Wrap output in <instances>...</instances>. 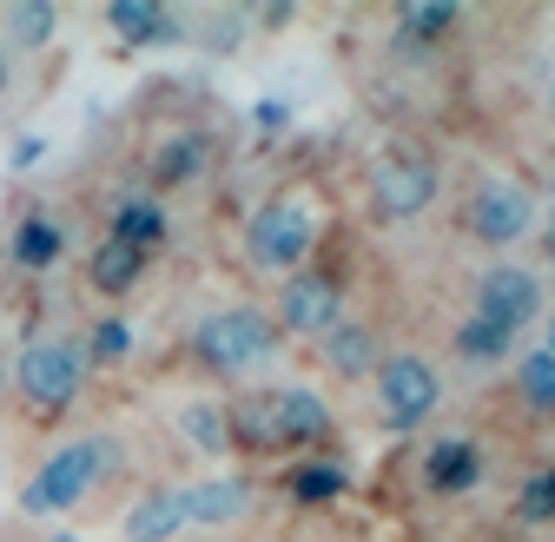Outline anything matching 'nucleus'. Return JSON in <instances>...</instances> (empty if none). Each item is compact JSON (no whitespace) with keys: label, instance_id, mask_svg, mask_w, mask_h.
Segmentation results:
<instances>
[{"label":"nucleus","instance_id":"nucleus-1","mask_svg":"<svg viewBox=\"0 0 555 542\" xmlns=\"http://www.w3.org/2000/svg\"><path fill=\"white\" fill-rule=\"evenodd\" d=\"M271 318L264 311H212L198 324V358H205V371H219V377H238L245 364H258V358H271Z\"/></svg>","mask_w":555,"mask_h":542},{"label":"nucleus","instance_id":"nucleus-2","mask_svg":"<svg viewBox=\"0 0 555 542\" xmlns=\"http://www.w3.org/2000/svg\"><path fill=\"white\" fill-rule=\"evenodd\" d=\"M106 469V437H87V443H66V450H53L47 456V469L21 490V503L34 509V516H47V509H74L87 490H93V477Z\"/></svg>","mask_w":555,"mask_h":542},{"label":"nucleus","instance_id":"nucleus-3","mask_svg":"<svg viewBox=\"0 0 555 542\" xmlns=\"http://www.w3.org/2000/svg\"><path fill=\"white\" fill-rule=\"evenodd\" d=\"M245 245H251V264H264V271H298L305 251H311V219H305V206H298V198H271V206H258Z\"/></svg>","mask_w":555,"mask_h":542},{"label":"nucleus","instance_id":"nucleus-4","mask_svg":"<svg viewBox=\"0 0 555 542\" xmlns=\"http://www.w3.org/2000/svg\"><path fill=\"white\" fill-rule=\"evenodd\" d=\"M437 397H443V384H437V371H430L424 358H390V364L377 371V403H384V417H390L397 430L424 424V417L437 411Z\"/></svg>","mask_w":555,"mask_h":542},{"label":"nucleus","instance_id":"nucleus-5","mask_svg":"<svg viewBox=\"0 0 555 542\" xmlns=\"http://www.w3.org/2000/svg\"><path fill=\"white\" fill-rule=\"evenodd\" d=\"M535 311H542V285L529 279V271L496 264V271H482V279H476V318H482V324H496V331L516 337Z\"/></svg>","mask_w":555,"mask_h":542},{"label":"nucleus","instance_id":"nucleus-6","mask_svg":"<svg viewBox=\"0 0 555 542\" xmlns=\"http://www.w3.org/2000/svg\"><path fill=\"white\" fill-rule=\"evenodd\" d=\"M80 371H87V358L74 345H53V337H47V345H34L21 358V390L34 397V411H60V403H74Z\"/></svg>","mask_w":555,"mask_h":542},{"label":"nucleus","instance_id":"nucleus-7","mask_svg":"<svg viewBox=\"0 0 555 542\" xmlns=\"http://www.w3.org/2000/svg\"><path fill=\"white\" fill-rule=\"evenodd\" d=\"M529 219H535V198H529L516 179H482L476 198H469V232H476V238H490V245L522 238Z\"/></svg>","mask_w":555,"mask_h":542},{"label":"nucleus","instance_id":"nucleus-8","mask_svg":"<svg viewBox=\"0 0 555 542\" xmlns=\"http://www.w3.org/2000/svg\"><path fill=\"white\" fill-rule=\"evenodd\" d=\"M430 198H437V166L430 159H384L377 166V212L416 219Z\"/></svg>","mask_w":555,"mask_h":542},{"label":"nucleus","instance_id":"nucleus-9","mask_svg":"<svg viewBox=\"0 0 555 542\" xmlns=\"http://www.w3.org/2000/svg\"><path fill=\"white\" fill-rule=\"evenodd\" d=\"M344 311V285L331 271H292L285 279V324L292 331H331Z\"/></svg>","mask_w":555,"mask_h":542},{"label":"nucleus","instance_id":"nucleus-10","mask_svg":"<svg viewBox=\"0 0 555 542\" xmlns=\"http://www.w3.org/2000/svg\"><path fill=\"white\" fill-rule=\"evenodd\" d=\"M271 417H278V450L285 443H324V430H331L324 397L305 390V384H278L271 390Z\"/></svg>","mask_w":555,"mask_h":542},{"label":"nucleus","instance_id":"nucleus-11","mask_svg":"<svg viewBox=\"0 0 555 542\" xmlns=\"http://www.w3.org/2000/svg\"><path fill=\"white\" fill-rule=\"evenodd\" d=\"M476 477H482V463H476V443H469V437L430 443V456H424V483H430L437 496H463V490H476Z\"/></svg>","mask_w":555,"mask_h":542},{"label":"nucleus","instance_id":"nucleus-12","mask_svg":"<svg viewBox=\"0 0 555 542\" xmlns=\"http://www.w3.org/2000/svg\"><path fill=\"white\" fill-rule=\"evenodd\" d=\"M185 522V490H146L126 509V542H166Z\"/></svg>","mask_w":555,"mask_h":542},{"label":"nucleus","instance_id":"nucleus-13","mask_svg":"<svg viewBox=\"0 0 555 542\" xmlns=\"http://www.w3.org/2000/svg\"><path fill=\"white\" fill-rule=\"evenodd\" d=\"M212 166V140L205 132H172V140L153 153V185H192Z\"/></svg>","mask_w":555,"mask_h":542},{"label":"nucleus","instance_id":"nucleus-14","mask_svg":"<svg viewBox=\"0 0 555 542\" xmlns=\"http://www.w3.org/2000/svg\"><path fill=\"white\" fill-rule=\"evenodd\" d=\"M225 443L238 450H278V417H271V390H245L225 411Z\"/></svg>","mask_w":555,"mask_h":542},{"label":"nucleus","instance_id":"nucleus-15","mask_svg":"<svg viewBox=\"0 0 555 542\" xmlns=\"http://www.w3.org/2000/svg\"><path fill=\"white\" fill-rule=\"evenodd\" d=\"M139 271H146V251L126 245V238H106V245L93 251V264H87V279H93L100 298H126V292L139 285Z\"/></svg>","mask_w":555,"mask_h":542},{"label":"nucleus","instance_id":"nucleus-16","mask_svg":"<svg viewBox=\"0 0 555 542\" xmlns=\"http://www.w3.org/2000/svg\"><path fill=\"white\" fill-rule=\"evenodd\" d=\"M113 34L132 40V47H146V40H172V14L159 8V0H113L106 8Z\"/></svg>","mask_w":555,"mask_h":542},{"label":"nucleus","instance_id":"nucleus-17","mask_svg":"<svg viewBox=\"0 0 555 542\" xmlns=\"http://www.w3.org/2000/svg\"><path fill=\"white\" fill-rule=\"evenodd\" d=\"M245 509H251L245 483H198V490H185V522H232Z\"/></svg>","mask_w":555,"mask_h":542},{"label":"nucleus","instance_id":"nucleus-18","mask_svg":"<svg viewBox=\"0 0 555 542\" xmlns=\"http://www.w3.org/2000/svg\"><path fill=\"white\" fill-rule=\"evenodd\" d=\"M324 364H331L337 377H358V371H371V331L337 318V324L324 331Z\"/></svg>","mask_w":555,"mask_h":542},{"label":"nucleus","instance_id":"nucleus-19","mask_svg":"<svg viewBox=\"0 0 555 542\" xmlns=\"http://www.w3.org/2000/svg\"><path fill=\"white\" fill-rule=\"evenodd\" d=\"M113 238H126V245H159L166 238V212L153 206V198H119V212H113Z\"/></svg>","mask_w":555,"mask_h":542},{"label":"nucleus","instance_id":"nucleus-20","mask_svg":"<svg viewBox=\"0 0 555 542\" xmlns=\"http://www.w3.org/2000/svg\"><path fill=\"white\" fill-rule=\"evenodd\" d=\"M60 245H66V232H60L53 219H21V232H14V258H21L27 271L53 264V258H60Z\"/></svg>","mask_w":555,"mask_h":542},{"label":"nucleus","instance_id":"nucleus-21","mask_svg":"<svg viewBox=\"0 0 555 542\" xmlns=\"http://www.w3.org/2000/svg\"><path fill=\"white\" fill-rule=\"evenodd\" d=\"M516 522H529V529L555 522V463L535 469V477H522V490H516Z\"/></svg>","mask_w":555,"mask_h":542},{"label":"nucleus","instance_id":"nucleus-22","mask_svg":"<svg viewBox=\"0 0 555 542\" xmlns=\"http://www.w3.org/2000/svg\"><path fill=\"white\" fill-rule=\"evenodd\" d=\"M516 390H522V403H529V411H555V351H535V358H522V371H516Z\"/></svg>","mask_w":555,"mask_h":542},{"label":"nucleus","instance_id":"nucleus-23","mask_svg":"<svg viewBox=\"0 0 555 542\" xmlns=\"http://www.w3.org/2000/svg\"><path fill=\"white\" fill-rule=\"evenodd\" d=\"M179 430H185L198 450H212V456L232 450V443H225V411H219V403H185V411H179Z\"/></svg>","mask_w":555,"mask_h":542},{"label":"nucleus","instance_id":"nucleus-24","mask_svg":"<svg viewBox=\"0 0 555 542\" xmlns=\"http://www.w3.org/2000/svg\"><path fill=\"white\" fill-rule=\"evenodd\" d=\"M397 21H403V34H410V40H443V34H450V21H456V8H450V0H410Z\"/></svg>","mask_w":555,"mask_h":542},{"label":"nucleus","instance_id":"nucleus-25","mask_svg":"<svg viewBox=\"0 0 555 542\" xmlns=\"http://www.w3.org/2000/svg\"><path fill=\"white\" fill-rule=\"evenodd\" d=\"M456 351H463V358H476V364H496V358H509V331L469 318V324L456 331Z\"/></svg>","mask_w":555,"mask_h":542},{"label":"nucleus","instance_id":"nucleus-26","mask_svg":"<svg viewBox=\"0 0 555 542\" xmlns=\"http://www.w3.org/2000/svg\"><path fill=\"white\" fill-rule=\"evenodd\" d=\"M344 490V469L337 463H305V469H292V496L298 503H331Z\"/></svg>","mask_w":555,"mask_h":542},{"label":"nucleus","instance_id":"nucleus-27","mask_svg":"<svg viewBox=\"0 0 555 542\" xmlns=\"http://www.w3.org/2000/svg\"><path fill=\"white\" fill-rule=\"evenodd\" d=\"M53 21H60V14L47 8V0H27V8H14V14H8V27H14V40H21V47H40V40L53 34Z\"/></svg>","mask_w":555,"mask_h":542},{"label":"nucleus","instance_id":"nucleus-28","mask_svg":"<svg viewBox=\"0 0 555 542\" xmlns=\"http://www.w3.org/2000/svg\"><path fill=\"white\" fill-rule=\"evenodd\" d=\"M126 351H132V324H126V318H100V324H93V358L119 364Z\"/></svg>","mask_w":555,"mask_h":542},{"label":"nucleus","instance_id":"nucleus-29","mask_svg":"<svg viewBox=\"0 0 555 542\" xmlns=\"http://www.w3.org/2000/svg\"><path fill=\"white\" fill-rule=\"evenodd\" d=\"M0 87H8V60H0Z\"/></svg>","mask_w":555,"mask_h":542},{"label":"nucleus","instance_id":"nucleus-30","mask_svg":"<svg viewBox=\"0 0 555 542\" xmlns=\"http://www.w3.org/2000/svg\"><path fill=\"white\" fill-rule=\"evenodd\" d=\"M548 351H555V324H548Z\"/></svg>","mask_w":555,"mask_h":542},{"label":"nucleus","instance_id":"nucleus-31","mask_svg":"<svg viewBox=\"0 0 555 542\" xmlns=\"http://www.w3.org/2000/svg\"><path fill=\"white\" fill-rule=\"evenodd\" d=\"M53 542H80V535H53Z\"/></svg>","mask_w":555,"mask_h":542},{"label":"nucleus","instance_id":"nucleus-32","mask_svg":"<svg viewBox=\"0 0 555 542\" xmlns=\"http://www.w3.org/2000/svg\"><path fill=\"white\" fill-rule=\"evenodd\" d=\"M548 251H555V232H548Z\"/></svg>","mask_w":555,"mask_h":542},{"label":"nucleus","instance_id":"nucleus-33","mask_svg":"<svg viewBox=\"0 0 555 542\" xmlns=\"http://www.w3.org/2000/svg\"><path fill=\"white\" fill-rule=\"evenodd\" d=\"M548 113H555V93H548Z\"/></svg>","mask_w":555,"mask_h":542},{"label":"nucleus","instance_id":"nucleus-34","mask_svg":"<svg viewBox=\"0 0 555 542\" xmlns=\"http://www.w3.org/2000/svg\"><path fill=\"white\" fill-rule=\"evenodd\" d=\"M0 384H8V371H0Z\"/></svg>","mask_w":555,"mask_h":542}]
</instances>
